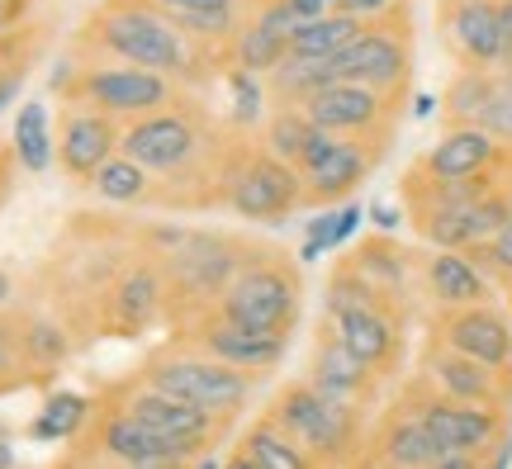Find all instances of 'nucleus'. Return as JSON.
Returning a JSON list of instances; mask_svg holds the SVG:
<instances>
[{"label": "nucleus", "instance_id": "obj_1", "mask_svg": "<svg viewBox=\"0 0 512 469\" xmlns=\"http://www.w3.org/2000/svg\"><path fill=\"white\" fill-rule=\"evenodd\" d=\"M76 43H81V53H91V62L147 67L181 86H195L219 67V57L200 53L152 0H100L95 15L81 24Z\"/></svg>", "mask_w": 512, "mask_h": 469}, {"label": "nucleus", "instance_id": "obj_55", "mask_svg": "<svg viewBox=\"0 0 512 469\" xmlns=\"http://www.w3.org/2000/svg\"><path fill=\"white\" fill-rule=\"evenodd\" d=\"M95 5H100V0H95Z\"/></svg>", "mask_w": 512, "mask_h": 469}, {"label": "nucleus", "instance_id": "obj_5", "mask_svg": "<svg viewBox=\"0 0 512 469\" xmlns=\"http://www.w3.org/2000/svg\"><path fill=\"white\" fill-rule=\"evenodd\" d=\"M214 308L228 313L233 323L256 327V332H294L299 313H304V275H299L290 252L252 242L247 261L228 280Z\"/></svg>", "mask_w": 512, "mask_h": 469}, {"label": "nucleus", "instance_id": "obj_53", "mask_svg": "<svg viewBox=\"0 0 512 469\" xmlns=\"http://www.w3.org/2000/svg\"><path fill=\"white\" fill-rule=\"evenodd\" d=\"M508 299H512V280H508Z\"/></svg>", "mask_w": 512, "mask_h": 469}, {"label": "nucleus", "instance_id": "obj_37", "mask_svg": "<svg viewBox=\"0 0 512 469\" xmlns=\"http://www.w3.org/2000/svg\"><path fill=\"white\" fill-rule=\"evenodd\" d=\"M223 81H228V95H233V128H238V133H256V128H261V119L271 114L266 76H252V72L228 67V72H223Z\"/></svg>", "mask_w": 512, "mask_h": 469}, {"label": "nucleus", "instance_id": "obj_51", "mask_svg": "<svg viewBox=\"0 0 512 469\" xmlns=\"http://www.w3.org/2000/svg\"><path fill=\"white\" fill-rule=\"evenodd\" d=\"M498 86H503V95H512V67H503V72H498Z\"/></svg>", "mask_w": 512, "mask_h": 469}, {"label": "nucleus", "instance_id": "obj_43", "mask_svg": "<svg viewBox=\"0 0 512 469\" xmlns=\"http://www.w3.org/2000/svg\"><path fill=\"white\" fill-rule=\"evenodd\" d=\"M290 10L299 19H318V15H332V10H337V0H290Z\"/></svg>", "mask_w": 512, "mask_h": 469}, {"label": "nucleus", "instance_id": "obj_31", "mask_svg": "<svg viewBox=\"0 0 512 469\" xmlns=\"http://www.w3.org/2000/svg\"><path fill=\"white\" fill-rule=\"evenodd\" d=\"M361 29H366V19L342 15V10L318 15V19H304V24L290 34V53H299V57H337L351 38L361 34Z\"/></svg>", "mask_w": 512, "mask_h": 469}, {"label": "nucleus", "instance_id": "obj_10", "mask_svg": "<svg viewBox=\"0 0 512 469\" xmlns=\"http://www.w3.org/2000/svg\"><path fill=\"white\" fill-rule=\"evenodd\" d=\"M399 398H408V403L422 413L427 432L437 436L441 455H479V451H489L498 436L512 427L508 408H479V403H460V398L441 394L427 375L408 379V389H403Z\"/></svg>", "mask_w": 512, "mask_h": 469}, {"label": "nucleus", "instance_id": "obj_14", "mask_svg": "<svg viewBox=\"0 0 512 469\" xmlns=\"http://www.w3.org/2000/svg\"><path fill=\"white\" fill-rule=\"evenodd\" d=\"M166 318V280L157 256H128V266L110 275L100 299V323L110 337H143Z\"/></svg>", "mask_w": 512, "mask_h": 469}, {"label": "nucleus", "instance_id": "obj_20", "mask_svg": "<svg viewBox=\"0 0 512 469\" xmlns=\"http://www.w3.org/2000/svg\"><path fill=\"white\" fill-rule=\"evenodd\" d=\"M313 389H323L328 398L337 403H351V408H370L380 398V379L356 351H347V342L332 332V323L323 318L318 337H313V351H309V375H304Z\"/></svg>", "mask_w": 512, "mask_h": 469}, {"label": "nucleus", "instance_id": "obj_49", "mask_svg": "<svg viewBox=\"0 0 512 469\" xmlns=\"http://www.w3.org/2000/svg\"><path fill=\"white\" fill-rule=\"evenodd\" d=\"M413 114H418V119H427V114H432V109H437V100H432V95H418V100H413Z\"/></svg>", "mask_w": 512, "mask_h": 469}, {"label": "nucleus", "instance_id": "obj_35", "mask_svg": "<svg viewBox=\"0 0 512 469\" xmlns=\"http://www.w3.org/2000/svg\"><path fill=\"white\" fill-rule=\"evenodd\" d=\"M86 185H91L105 204H147V195H152V171H143V166L133 162V157H124V152H114Z\"/></svg>", "mask_w": 512, "mask_h": 469}, {"label": "nucleus", "instance_id": "obj_38", "mask_svg": "<svg viewBox=\"0 0 512 469\" xmlns=\"http://www.w3.org/2000/svg\"><path fill=\"white\" fill-rule=\"evenodd\" d=\"M43 379L29 365L24 356V318L15 313H0V394H10V389H24V384H34Z\"/></svg>", "mask_w": 512, "mask_h": 469}, {"label": "nucleus", "instance_id": "obj_42", "mask_svg": "<svg viewBox=\"0 0 512 469\" xmlns=\"http://www.w3.org/2000/svg\"><path fill=\"white\" fill-rule=\"evenodd\" d=\"M29 5H34V0H0V34L19 29V24H24V15H29Z\"/></svg>", "mask_w": 512, "mask_h": 469}, {"label": "nucleus", "instance_id": "obj_11", "mask_svg": "<svg viewBox=\"0 0 512 469\" xmlns=\"http://www.w3.org/2000/svg\"><path fill=\"white\" fill-rule=\"evenodd\" d=\"M105 403L133 413L147 432L166 436L171 446H181V451H190V455L209 451V446L219 441V432L228 427L223 417L204 413V408H195V403H185V398H176V394H166V389H157V384H147L143 375H133L128 384H114Z\"/></svg>", "mask_w": 512, "mask_h": 469}, {"label": "nucleus", "instance_id": "obj_27", "mask_svg": "<svg viewBox=\"0 0 512 469\" xmlns=\"http://www.w3.org/2000/svg\"><path fill=\"white\" fill-rule=\"evenodd\" d=\"M332 76V57H299V53H285L280 67L266 72V95L271 105H304L313 91H323Z\"/></svg>", "mask_w": 512, "mask_h": 469}, {"label": "nucleus", "instance_id": "obj_16", "mask_svg": "<svg viewBox=\"0 0 512 469\" xmlns=\"http://www.w3.org/2000/svg\"><path fill=\"white\" fill-rule=\"evenodd\" d=\"M427 342L451 346L460 356H475V361L494 365V370H512V318L494 299L470 308H437Z\"/></svg>", "mask_w": 512, "mask_h": 469}, {"label": "nucleus", "instance_id": "obj_48", "mask_svg": "<svg viewBox=\"0 0 512 469\" xmlns=\"http://www.w3.org/2000/svg\"><path fill=\"white\" fill-rule=\"evenodd\" d=\"M185 469H223V460L214 455V446H209V451H200V455H195V460H190Z\"/></svg>", "mask_w": 512, "mask_h": 469}, {"label": "nucleus", "instance_id": "obj_19", "mask_svg": "<svg viewBox=\"0 0 512 469\" xmlns=\"http://www.w3.org/2000/svg\"><path fill=\"white\" fill-rule=\"evenodd\" d=\"M328 318V313H323ZM332 332L347 342V351H356L375 375H394L403 361V327H408V308L403 304H370V308H347L328 318Z\"/></svg>", "mask_w": 512, "mask_h": 469}, {"label": "nucleus", "instance_id": "obj_40", "mask_svg": "<svg viewBox=\"0 0 512 469\" xmlns=\"http://www.w3.org/2000/svg\"><path fill=\"white\" fill-rule=\"evenodd\" d=\"M479 128H484V133H494V138H498L503 147H512V95H503V86H498L494 105L484 109Z\"/></svg>", "mask_w": 512, "mask_h": 469}, {"label": "nucleus", "instance_id": "obj_17", "mask_svg": "<svg viewBox=\"0 0 512 469\" xmlns=\"http://www.w3.org/2000/svg\"><path fill=\"white\" fill-rule=\"evenodd\" d=\"M422 375L437 384L441 394L460 398V403H479V408H508L512 413V370H494V365L460 356L451 346L427 342L422 346Z\"/></svg>", "mask_w": 512, "mask_h": 469}, {"label": "nucleus", "instance_id": "obj_32", "mask_svg": "<svg viewBox=\"0 0 512 469\" xmlns=\"http://www.w3.org/2000/svg\"><path fill=\"white\" fill-rule=\"evenodd\" d=\"M15 157L29 176H43L57 162V138H53V128H48V109L38 105V100L19 105V114H15Z\"/></svg>", "mask_w": 512, "mask_h": 469}, {"label": "nucleus", "instance_id": "obj_34", "mask_svg": "<svg viewBox=\"0 0 512 469\" xmlns=\"http://www.w3.org/2000/svg\"><path fill=\"white\" fill-rule=\"evenodd\" d=\"M95 403L86 394H72V389H57V394H48V403H43V413L34 417V427H29V436L34 441H76V436L86 432V422H91Z\"/></svg>", "mask_w": 512, "mask_h": 469}, {"label": "nucleus", "instance_id": "obj_24", "mask_svg": "<svg viewBox=\"0 0 512 469\" xmlns=\"http://www.w3.org/2000/svg\"><path fill=\"white\" fill-rule=\"evenodd\" d=\"M422 289L432 308H470V304H489L494 299V280L479 271L470 252H451V247H432L422 256Z\"/></svg>", "mask_w": 512, "mask_h": 469}, {"label": "nucleus", "instance_id": "obj_23", "mask_svg": "<svg viewBox=\"0 0 512 469\" xmlns=\"http://www.w3.org/2000/svg\"><path fill=\"white\" fill-rule=\"evenodd\" d=\"M366 451L375 455L380 465H389V469H432L441 460L437 436L427 432L422 413L408 403V398H399V403H394V408L375 422Z\"/></svg>", "mask_w": 512, "mask_h": 469}, {"label": "nucleus", "instance_id": "obj_9", "mask_svg": "<svg viewBox=\"0 0 512 469\" xmlns=\"http://www.w3.org/2000/svg\"><path fill=\"white\" fill-rule=\"evenodd\" d=\"M403 105H408V95L375 91V86H361V81H328L299 109L332 138H366V143L389 147L394 133H399Z\"/></svg>", "mask_w": 512, "mask_h": 469}, {"label": "nucleus", "instance_id": "obj_29", "mask_svg": "<svg viewBox=\"0 0 512 469\" xmlns=\"http://www.w3.org/2000/svg\"><path fill=\"white\" fill-rule=\"evenodd\" d=\"M290 53V38L285 34H271L266 24H256L252 15H242L238 34L228 43V67L238 72H252V76H266L280 67V57Z\"/></svg>", "mask_w": 512, "mask_h": 469}, {"label": "nucleus", "instance_id": "obj_41", "mask_svg": "<svg viewBox=\"0 0 512 469\" xmlns=\"http://www.w3.org/2000/svg\"><path fill=\"white\" fill-rule=\"evenodd\" d=\"M399 5H408V0H337V10L356 19H380L389 10H399Z\"/></svg>", "mask_w": 512, "mask_h": 469}, {"label": "nucleus", "instance_id": "obj_22", "mask_svg": "<svg viewBox=\"0 0 512 469\" xmlns=\"http://www.w3.org/2000/svg\"><path fill=\"white\" fill-rule=\"evenodd\" d=\"M503 152H508V147L498 143L494 133H484L479 124H456L422 152L418 162H413V171L437 176V181H470V176L498 171V166H503Z\"/></svg>", "mask_w": 512, "mask_h": 469}, {"label": "nucleus", "instance_id": "obj_2", "mask_svg": "<svg viewBox=\"0 0 512 469\" xmlns=\"http://www.w3.org/2000/svg\"><path fill=\"white\" fill-rule=\"evenodd\" d=\"M247 252H252L247 237L204 233V228H166L162 252H147V256H157V266H162L171 323L181 327L185 318H195V313L219 304L228 280L247 261Z\"/></svg>", "mask_w": 512, "mask_h": 469}, {"label": "nucleus", "instance_id": "obj_15", "mask_svg": "<svg viewBox=\"0 0 512 469\" xmlns=\"http://www.w3.org/2000/svg\"><path fill=\"white\" fill-rule=\"evenodd\" d=\"M441 48L456 57V67H503V10L498 0H437Z\"/></svg>", "mask_w": 512, "mask_h": 469}, {"label": "nucleus", "instance_id": "obj_54", "mask_svg": "<svg viewBox=\"0 0 512 469\" xmlns=\"http://www.w3.org/2000/svg\"><path fill=\"white\" fill-rule=\"evenodd\" d=\"M0 53H5V43H0Z\"/></svg>", "mask_w": 512, "mask_h": 469}, {"label": "nucleus", "instance_id": "obj_18", "mask_svg": "<svg viewBox=\"0 0 512 469\" xmlns=\"http://www.w3.org/2000/svg\"><path fill=\"white\" fill-rule=\"evenodd\" d=\"M95 460H105V465H147V460H166V455H190L181 446H171L166 436L147 432L143 422L124 408H114V403H100L86 422V432L76 436Z\"/></svg>", "mask_w": 512, "mask_h": 469}, {"label": "nucleus", "instance_id": "obj_39", "mask_svg": "<svg viewBox=\"0 0 512 469\" xmlns=\"http://www.w3.org/2000/svg\"><path fill=\"white\" fill-rule=\"evenodd\" d=\"M470 261H475L479 271L489 275L498 289H508V280H512V218L489 237V242L470 247Z\"/></svg>", "mask_w": 512, "mask_h": 469}, {"label": "nucleus", "instance_id": "obj_28", "mask_svg": "<svg viewBox=\"0 0 512 469\" xmlns=\"http://www.w3.org/2000/svg\"><path fill=\"white\" fill-rule=\"evenodd\" d=\"M498 95V72H484V67H460L451 76V86L441 95V119L446 128L456 124H479L484 119V109L494 105Z\"/></svg>", "mask_w": 512, "mask_h": 469}, {"label": "nucleus", "instance_id": "obj_7", "mask_svg": "<svg viewBox=\"0 0 512 469\" xmlns=\"http://www.w3.org/2000/svg\"><path fill=\"white\" fill-rule=\"evenodd\" d=\"M62 72L67 76H53V86L72 105H91L100 114L119 119V124L185 100L181 81H171L162 72H147V67H128V62H86L81 72H72V67H62Z\"/></svg>", "mask_w": 512, "mask_h": 469}, {"label": "nucleus", "instance_id": "obj_33", "mask_svg": "<svg viewBox=\"0 0 512 469\" xmlns=\"http://www.w3.org/2000/svg\"><path fill=\"white\" fill-rule=\"evenodd\" d=\"M370 304H403V299L384 294L370 275H361L347 256H342V261L332 266L328 285H323V313H328V318H337V313H347V308H370ZM403 308H408V304H403Z\"/></svg>", "mask_w": 512, "mask_h": 469}, {"label": "nucleus", "instance_id": "obj_6", "mask_svg": "<svg viewBox=\"0 0 512 469\" xmlns=\"http://www.w3.org/2000/svg\"><path fill=\"white\" fill-rule=\"evenodd\" d=\"M138 375H143L147 384L166 389V394H176V398H185V403L204 408V413L223 417V422H233V417L252 403V389H256V375L238 370V365L214 361V356H204L200 346L181 342V337H171L166 346L147 351Z\"/></svg>", "mask_w": 512, "mask_h": 469}, {"label": "nucleus", "instance_id": "obj_44", "mask_svg": "<svg viewBox=\"0 0 512 469\" xmlns=\"http://www.w3.org/2000/svg\"><path fill=\"white\" fill-rule=\"evenodd\" d=\"M19 81H24V72H19V67H0V109L10 105V100H15Z\"/></svg>", "mask_w": 512, "mask_h": 469}, {"label": "nucleus", "instance_id": "obj_12", "mask_svg": "<svg viewBox=\"0 0 512 469\" xmlns=\"http://www.w3.org/2000/svg\"><path fill=\"white\" fill-rule=\"evenodd\" d=\"M384 157H389V147H380V143H366V138H332V133H323V138L304 152V162H299L304 209L347 204V199L375 176V166H380Z\"/></svg>", "mask_w": 512, "mask_h": 469}, {"label": "nucleus", "instance_id": "obj_13", "mask_svg": "<svg viewBox=\"0 0 512 469\" xmlns=\"http://www.w3.org/2000/svg\"><path fill=\"white\" fill-rule=\"evenodd\" d=\"M176 337L200 346L204 356H214L223 365H238L247 375H266V370H275V365L285 361L294 332H256V327L233 323L219 308H204V313H195V318H185L176 327Z\"/></svg>", "mask_w": 512, "mask_h": 469}, {"label": "nucleus", "instance_id": "obj_30", "mask_svg": "<svg viewBox=\"0 0 512 469\" xmlns=\"http://www.w3.org/2000/svg\"><path fill=\"white\" fill-rule=\"evenodd\" d=\"M238 446H247V451H252V460L261 469H323L309 451H304V446H299V441H294L290 432H280L266 413H261L252 427L242 432Z\"/></svg>", "mask_w": 512, "mask_h": 469}, {"label": "nucleus", "instance_id": "obj_25", "mask_svg": "<svg viewBox=\"0 0 512 469\" xmlns=\"http://www.w3.org/2000/svg\"><path fill=\"white\" fill-rule=\"evenodd\" d=\"M347 261L361 275H370L384 294H394V299H403L408 285H413V252L394 233H370L366 242H356V252Z\"/></svg>", "mask_w": 512, "mask_h": 469}, {"label": "nucleus", "instance_id": "obj_46", "mask_svg": "<svg viewBox=\"0 0 512 469\" xmlns=\"http://www.w3.org/2000/svg\"><path fill=\"white\" fill-rule=\"evenodd\" d=\"M223 469H261L252 460V451H247V446H233V451L223 455Z\"/></svg>", "mask_w": 512, "mask_h": 469}, {"label": "nucleus", "instance_id": "obj_8", "mask_svg": "<svg viewBox=\"0 0 512 469\" xmlns=\"http://www.w3.org/2000/svg\"><path fill=\"white\" fill-rule=\"evenodd\" d=\"M332 76L389 95L413 91V0L380 19H366V29L332 57Z\"/></svg>", "mask_w": 512, "mask_h": 469}, {"label": "nucleus", "instance_id": "obj_36", "mask_svg": "<svg viewBox=\"0 0 512 469\" xmlns=\"http://www.w3.org/2000/svg\"><path fill=\"white\" fill-rule=\"evenodd\" d=\"M24 356H29V365H34L38 375L48 379L57 365L72 356V337H67V327L57 323V318H43V313L24 318Z\"/></svg>", "mask_w": 512, "mask_h": 469}, {"label": "nucleus", "instance_id": "obj_26", "mask_svg": "<svg viewBox=\"0 0 512 469\" xmlns=\"http://www.w3.org/2000/svg\"><path fill=\"white\" fill-rule=\"evenodd\" d=\"M318 138H323V128L313 124L299 105H271V114H266L261 128H256V143L266 147L271 157L290 162V166L304 162V152H309Z\"/></svg>", "mask_w": 512, "mask_h": 469}, {"label": "nucleus", "instance_id": "obj_21", "mask_svg": "<svg viewBox=\"0 0 512 469\" xmlns=\"http://www.w3.org/2000/svg\"><path fill=\"white\" fill-rule=\"evenodd\" d=\"M119 138H124L119 119H110V114H100L91 105H72L62 114V128H57V166L72 181L86 185L119 152Z\"/></svg>", "mask_w": 512, "mask_h": 469}, {"label": "nucleus", "instance_id": "obj_3", "mask_svg": "<svg viewBox=\"0 0 512 469\" xmlns=\"http://www.w3.org/2000/svg\"><path fill=\"white\" fill-rule=\"evenodd\" d=\"M266 417L280 432H290L323 469H347L356 455L366 451V408L337 403L323 389H313L309 379L280 384V394L271 398Z\"/></svg>", "mask_w": 512, "mask_h": 469}, {"label": "nucleus", "instance_id": "obj_47", "mask_svg": "<svg viewBox=\"0 0 512 469\" xmlns=\"http://www.w3.org/2000/svg\"><path fill=\"white\" fill-rule=\"evenodd\" d=\"M432 469H479V455H441Z\"/></svg>", "mask_w": 512, "mask_h": 469}, {"label": "nucleus", "instance_id": "obj_45", "mask_svg": "<svg viewBox=\"0 0 512 469\" xmlns=\"http://www.w3.org/2000/svg\"><path fill=\"white\" fill-rule=\"evenodd\" d=\"M370 218H375L380 233H394V228H399V209H394V204H370Z\"/></svg>", "mask_w": 512, "mask_h": 469}, {"label": "nucleus", "instance_id": "obj_50", "mask_svg": "<svg viewBox=\"0 0 512 469\" xmlns=\"http://www.w3.org/2000/svg\"><path fill=\"white\" fill-rule=\"evenodd\" d=\"M10 294H15V285H10V275H5V271H0V308H5V304H10Z\"/></svg>", "mask_w": 512, "mask_h": 469}, {"label": "nucleus", "instance_id": "obj_52", "mask_svg": "<svg viewBox=\"0 0 512 469\" xmlns=\"http://www.w3.org/2000/svg\"><path fill=\"white\" fill-rule=\"evenodd\" d=\"M10 465H15V455H10V446L0 441V469H10Z\"/></svg>", "mask_w": 512, "mask_h": 469}, {"label": "nucleus", "instance_id": "obj_4", "mask_svg": "<svg viewBox=\"0 0 512 469\" xmlns=\"http://www.w3.org/2000/svg\"><path fill=\"white\" fill-rule=\"evenodd\" d=\"M219 204L228 214L247 218V223H285L304 209V181L299 166L271 157L266 147L238 133L228 138V157H223V190Z\"/></svg>", "mask_w": 512, "mask_h": 469}]
</instances>
